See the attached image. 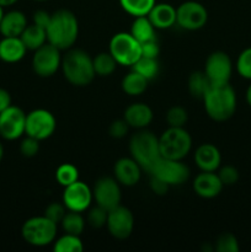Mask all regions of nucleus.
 <instances>
[{
    "instance_id": "nucleus-1",
    "label": "nucleus",
    "mask_w": 251,
    "mask_h": 252,
    "mask_svg": "<svg viewBox=\"0 0 251 252\" xmlns=\"http://www.w3.org/2000/svg\"><path fill=\"white\" fill-rule=\"evenodd\" d=\"M204 110L208 117L216 122H225L236 112L238 97L229 83L212 84L203 96Z\"/></svg>"
},
{
    "instance_id": "nucleus-2",
    "label": "nucleus",
    "mask_w": 251,
    "mask_h": 252,
    "mask_svg": "<svg viewBox=\"0 0 251 252\" xmlns=\"http://www.w3.org/2000/svg\"><path fill=\"white\" fill-rule=\"evenodd\" d=\"M47 41L61 51L73 48L79 36V22L70 10L61 9L53 12L46 29Z\"/></svg>"
},
{
    "instance_id": "nucleus-3",
    "label": "nucleus",
    "mask_w": 251,
    "mask_h": 252,
    "mask_svg": "<svg viewBox=\"0 0 251 252\" xmlns=\"http://www.w3.org/2000/svg\"><path fill=\"white\" fill-rule=\"evenodd\" d=\"M61 70L69 84L74 86H86L96 76L93 58L88 52L70 48L62 57Z\"/></svg>"
},
{
    "instance_id": "nucleus-4",
    "label": "nucleus",
    "mask_w": 251,
    "mask_h": 252,
    "mask_svg": "<svg viewBox=\"0 0 251 252\" xmlns=\"http://www.w3.org/2000/svg\"><path fill=\"white\" fill-rule=\"evenodd\" d=\"M128 148H129L130 157L145 171H149L150 167L160 158L159 137H157L154 133L148 130L147 128L138 129L130 137Z\"/></svg>"
},
{
    "instance_id": "nucleus-5",
    "label": "nucleus",
    "mask_w": 251,
    "mask_h": 252,
    "mask_svg": "<svg viewBox=\"0 0 251 252\" xmlns=\"http://www.w3.org/2000/svg\"><path fill=\"white\" fill-rule=\"evenodd\" d=\"M160 157L171 160H184L192 149L191 134L185 127H169L159 137Z\"/></svg>"
},
{
    "instance_id": "nucleus-6",
    "label": "nucleus",
    "mask_w": 251,
    "mask_h": 252,
    "mask_svg": "<svg viewBox=\"0 0 251 252\" xmlns=\"http://www.w3.org/2000/svg\"><path fill=\"white\" fill-rule=\"evenodd\" d=\"M58 224L52 221L46 216L32 217L27 219L21 228V235L29 245L36 248L51 245L57 239Z\"/></svg>"
},
{
    "instance_id": "nucleus-7",
    "label": "nucleus",
    "mask_w": 251,
    "mask_h": 252,
    "mask_svg": "<svg viewBox=\"0 0 251 252\" xmlns=\"http://www.w3.org/2000/svg\"><path fill=\"white\" fill-rule=\"evenodd\" d=\"M108 52L118 65L123 66H133V64L142 57L140 43L130 34V32H118L113 34L108 44Z\"/></svg>"
},
{
    "instance_id": "nucleus-8",
    "label": "nucleus",
    "mask_w": 251,
    "mask_h": 252,
    "mask_svg": "<svg viewBox=\"0 0 251 252\" xmlns=\"http://www.w3.org/2000/svg\"><path fill=\"white\" fill-rule=\"evenodd\" d=\"M152 176L162 180L165 184L171 186H180L185 184L189 177V169L182 160L165 159L160 157L155 164L150 167Z\"/></svg>"
},
{
    "instance_id": "nucleus-9",
    "label": "nucleus",
    "mask_w": 251,
    "mask_h": 252,
    "mask_svg": "<svg viewBox=\"0 0 251 252\" xmlns=\"http://www.w3.org/2000/svg\"><path fill=\"white\" fill-rule=\"evenodd\" d=\"M57 120L52 112L44 108H36L26 115L25 134L37 140H46L54 134Z\"/></svg>"
},
{
    "instance_id": "nucleus-10",
    "label": "nucleus",
    "mask_w": 251,
    "mask_h": 252,
    "mask_svg": "<svg viewBox=\"0 0 251 252\" xmlns=\"http://www.w3.org/2000/svg\"><path fill=\"white\" fill-rule=\"evenodd\" d=\"M208 11L203 4L187 0L176 7V25L186 31H197L206 26Z\"/></svg>"
},
{
    "instance_id": "nucleus-11",
    "label": "nucleus",
    "mask_w": 251,
    "mask_h": 252,
    "mask_svg": "<svg viewBox=\"0 0 251 252\" xmlns=\"http://www.w3.org/2000/svg\"><path fill=\"white\" fill-rule=\"evenodd\" d=\"M61 49L47 42L38 49L33 51L32 69L34 74L41 78H51L61 69L62 54Z\"/></svg>"
},
{
    "instance_id": "nucleus-12",
    "label": "nucleus",
    "mask_w": 251,
    "mask_h": 252,
    "mask_svg": "<svg viewBox=\"0 0 251 252\" xmlns=\"http://www.w3.org/2000/svg\"><path fill=\"white\" fill-rule=\"evenodd\" d=\"M93 197L97 206L102 207L106 211H110L121 204L122 199L121 185L115 177H100L94 185Z\"/></svg>"
},
{
    "instance_id": "nucleus-13",
    "label": "nucleus",
    "mask_w": 251,
    "mask_h": 252,
    "mask_svg": "<svg viewBox=\"0 0 251 252\" xmlns=\"http://www.w3.org/2000/svg\"><path fill=\"white\" fill-rule=\"evenodd\" d=\"M106 228L111 236L117 240H125L129 238L134 229V216L132 211L121 204L110 209L107 213Z\"/></svg>"
},
{
    "instance_id": "nucleus-14",
    "label": "nucleus",
    "mask_w": 251,
    "mask_h": 252,
    "mask_svg": "<svg viewBox=\"0 0 251 252\" xmlns=\"http://www.w3.org/2000/svg\"><path fill=\"white\" fill-rule=\"evenodd\" d=\"M93 201V189L80 180L64 187L62 202L68 211L83 213L90 208Z\"/></svg>"
},
{
    "instance_id": "nucleus-15",
    "label": "nucleus",
    "mask_w": 251,
    "mask_h": 252,
    "mask_svg": "<svg viewBox=\"0 0 251 252\" xmlns=\"http://www.w3.org/2000/svg\"><path fill=\"white\" fill-rule=\"evenodd\" d=\"M203 71L211 84L229 83L233 74V62L228 53L216 51L207 57Z\"/></svg>"
},
{
    "instance_id": "nucleus-16",
    "label": "nucleus",
    "mask_w": 251,
    "mask_h": 252,
    "mask_svg": "<svg viewBox=\"0 0 251 252\" xmlns=\"http://www.w3.org/2000/svg\"><path fill=\"white\" fill-rule=\"evenodd\" d=\"M26 113L11 105L0 113V137L5 140H16L25 134Z\"/></svg>"
},
{
    "instance_id": "nucleus-17",
    "label": "nucleus",
    "mask_w": 251,
    "mask_h": 252,
    "mask_svg": "<svg viewBox=\"0 0 251 252\" xmlns=\"http://www.w3.org/2000/svg\"><path fill=\"white\" fill-rule=\"evenodd\" d=\"M142 171V166L132 157L121 158L113 165V177L125 187L135 186L140 181Z\"/></svg>"
},
{
    "instance_id": "nucleus-18",
    "label": "nucleus",
    "mask_w": 251,
    "mask_h": 252,
    "mask_svg": "<svg viewBox=\"0 0 251 252\" xmlns=\"http://www.w3.org/2000/svg\"><path fill=\"white\" fill-rule=\"evenodd\" d=\"M223 187L217 171H201L193 180L194 193L204 199L216 198L220 194Z\"/></svg>"
},
{
    "instance_id": "nucleus-19",
    "label": "nucleus",
    "mask_w": 251,
    "mask_h": 252,
    "mask_svg": "<svg viewBox=\"0 0 251 252\" xmlns=\"http://www.w3.org/2000/svg\"><path fill=\"white\" fill-rule=\"evenodd\" d=\"M194 164L201 171H217L221 164V154L218 148L211 143L201 144L193 155Z\"/></svg>"
},
{
    "instance_id": "nucleus-20",
    "label": "nucleus",
    "mask_w": 251,
    "mask_h": 252,
    "mask_svg": "<svg viewBox=\"0 0 251 252\" xmlns=\"http://www.w3.org/2000/svg\"><path fill=\"white\" fill-rule=\"evenodd\" d=\"M154 113L153 110L144 102L130 103L123 113V120L128 123L130 128L144 129L153 122Z\"/></svg>"
},
{
    "instance_id": "nucleus-21",
    "label": "nucleus",
    "mask_w": 251,
    "mask_h": 252,
    "mask_svg": "<svg viewBox=\"0 0 251 252\" xmlns=\"http://www.w3.org/2000/svg\"><path fill=\"white\" fill-rule=\"evenodd\" d=\"M147 16L157 30H167L176 25V9L169 2H157Z\"/></svg>"
},
{
    "instance_id": "nucleus-22",
    "label": "nucleus",
    "mask_w": 251,
    "mask_h": 252,
    "mask_svg": "<svg viewBox=\"0 0 251 252\" xmlns=\"http://www.w3.org/2000/svg\"><path fill=\"white\" fill-rule=\"evenodd\" d=\"M27 17L20 10L5 12L0 22V33L2 37H20L27 27Z\"/></svg>"
},
{
    "instance_id": "nucleus-23",
    "label": "nucleus",
    "mask_w": 251,
    "mask_h": 252,
    "mask_svg": "<svg viewBox=\"0 0 251 252\" xmlns=\"http://www.w3.org/2000/svg\"><path fill=\"white\" fill-rule=\"evenodd\" d=\"M27 48L20 37H2L0 39V59L5 63H17L26 56Z\"/></svg>"
},
{
    "instance_id": "nucleus-24",
    "label": "nucleus",
    "mask_w": 251,
    "mask_h": 252,
    "mask_svg": "<svg viewBox=\"0 0 251 252\" xmlns=\"http://www.w3.org/2000/svg\"><path fill=\"white\" fill-rule=\"evenodd\" d=\"M129 32L139 43L157 39V29L150 22L148 16L134 17Z\"/></svg>"
},
{
    "instance_id": "nucleus-25",
    "label": "nucleus",
    "mask_w": 251,
    "mask_h": 252,
    "mask_svg": "<svg viewBox=\"0 0 251 252\" xmlns=\"http://www.w3.org/2000/svg\"><path fill=\"white\" fill-rule=\"evenodd\" d=\"M20 38L24 42L27 51H36V49H38L39 47H42L48 42L47 41L46 30L34 24L27 25V27L24 30L21 36H20Z\"/></svg>"
},
{
    "instance_id": "nucleus-26",
    "label": "nucleus",
    "mask_w": 251,
    "mask_h": 252,
    "mask_svg": "<svg viewBox=\"0 0 251 252\" xmlns=\"http://www.w3.org/2000/svg\"><path fill=\"white\" fill-rule=\"evenodd\" d=\"M148 83L149 80H147L144 76H142L135 70H132L127 75L123 76L122 81H121V88H122L123 93L127 95L140 96L148 89Z\"/></svg>"
},
{
    "instance_id": "nucleus-27",
    "label": "nucleus",
    "mask_w": 251,
    "mask_h": 252,
    "mask_svg": "<svg viewBox=\"0 0 251 252\" xmlns=\"http://www.w3.org/2000/svg\"><path fill=\"white\" fill-rule=\"evenodd\" d=\"M187 85H188V91L192 97L202 100L212 84L209 79L207 78L206 74H204V71L197 70L191 73Z\"/></svg>"
},
{
    "instance_id": "nucleus-28",
    "label": "nucleus",
    "mask_w": 251,
    "mask_h": 252,
    "mask_svg": "<svg viewBox=\"0 0 251 252\" xmlns=\"http://www.w3.org/2000/svg\"><path fill=\"white\" fill-rule=\"evenodd\" d=\"M123 11L133 17L147 16L153 9L157 0H118Z\"/></svg>"
},
{
    "instance_id": "nucleus-29",
    "label": "nucleus",
    "mask_w": 251,
    "mask_h": 252,
    "mask_svg": "<svg viewBox=\"0 0 251 252\" xmlns=\"http://www.w3.org/2000/svg\"><path fill=\"white\" fill-rule=\"evenodd\" d=\"M94 70L98 76H110L115 73L117 68V62L115 61L110 52H101L93 58Z\"/></svg>"
},
{
    "instance_id": "nucleus-30",
    "label": "nucleus",
    "mask_w": 251,
    "mask_h": 252,
    "mask_svg": "<svg viewBox=\"0 0 251 252\" xmlns=\"http://www.w3.org/2000/svg\"><path fill=\"white\" fill-rule=\"evenodd\" d=\"M62 228H63L64 233L73 234V235L80 236L83 234L84 229H85V219L81 216L79 212H71L68 211L64 216V218L61 221Z\"/></svg>"
},
{
    "instance_id": "nucleus-31",
    "label": "nucleus",
    "mask_w": 251,
    "mask_h": 252,
    "mask_svg": "<svg viewBox=\"0 0 251 252\" xmlns=\"http://www.w3.org/2000/svg\"><path fill=\"white\" fill-rule=\"evenodd\" d=\"M53 250L56 252H81L84 250V244L79 235L65 233L54 240Z\"/></svg>"
},
{
    "instance_id": "nucleus-32",
    "label": "nucleus",
    "mask_w": 251,
    "mask_h": 252,
    "mask_svg": "<svg viewBox=\"0 0 251 252\" xmlns=\"http://www.w3.org/2000/svg\"><path fill=\"white\" fill-rule=\"evenodd\" d=\"M133 70L139 73L140 75L144 76L147 80H153L157 78L159 74V62L154 58H147V57H140L134 64H133Z\"/></svg>"
},
{
    "instance_id": "nucleus-33",
    "label": "nucleus",
    "mask_w": 251,
    "mask_h": 252,
    "mask_svg": "<svg viewBox=\"0 0 251 252\" xmlns=\"http://www.w3.org/2000/svg\"><path fill=\"white\" fill-rule=\"evenodd\" d=\"M56 180L63 187L74 184L79 180L78 167L73 164H69V162L59 165L56 170Z\"/></svg>"
},
{
    "instance_id": "nucleus-34",
    "label": "nucleus",
    "mask_w": 251,
    "mask_h": 252,
    "mask_svg": "<svg viewBox=\"0 0 251 252\" xmlns=\"http://www.w3.org/2000/svg\"><path fill=\"white\" fill-rule=\"evenodd\" d=\"M188 121V113L182 106H172L166 112V123L169 127H185Z\"/></svg>"
},
{
    "instance_id": "nucleus-35",
    "label": "nucleus",
    "mask_w": 251,
    "mask_h": 252,
    "mask_svg": "<svg viewBox=\"0 0 251 252\" xmlns=\"http://www.w3.org/2000/svg\"><path fill=\"white\" fill-rule=\"evenodd\" d=\"M235 69L241 78L251 81V47H248L239 54Z\"/></svg>"
},
{
    "instance_id": "nucleus-36",
    "label": "nucleus",
    "mask_w": 251,
    "mask_h": 252,
    "mask_svg": "<svg viewBox=\"0 0 251 252\" xmlns=\"http://www.w3.org/2000/svg\"><path fill=\"white\" fill-rule=\"evenodd\" d=\"M214 250L217 252H239L240 246H239L238 239L233 234L223 233L216 240Z\"/></svg>"
},
{
    "instance_id": "nucleus-37",
    "label": "nucleus",
    "mask_w": 251,
    "mask_h": 252,
    "mask_svg": "<svg viewBox=\"0 0 251 252\" xmlns=\"http://www.w3.org/2000/svg\"><path fill=\"white\" fill-rule=\"evenodd\" d=\"M107 213L108 211H106L105 208H102V207L96 204L95 207L89 209L86 221H88V224L91 226V228L100 229L102 228V226H106V221H107Z\"/></svg>"
},
{
    "instance_id": "nucleus-38",
    "label": "nucleus",
    "mask_w": 251,
    "mask_h": 252,
    "mask_svg": "<svg viewBox=\"0 0 251 252\" xmlns=\"http://www.w3.org/2000/svg\"><path fill=\"white\" fill-rule=\"evenodd\" d=\"M217 171H218L217 174L224 186H233L239 181V177H240L239 170L233 165H224V166L219 167Z\"/></svg>"
},
{
    "instance_id": "nucleus-39",
    "label": "nucleus",
    "mask_w": 251,
    "mask_h": 252,
    "mask_svg": "<svg viewBox=\"0 0 251 252\" xmlns=\"http://www.w3.org/2000/svg\"><path fill=\"white\" fill-rule=\"evenodd\" d=\"M66 212H68V209L65 208V206L63 204V202H62V203H59V202H52L51 204H48V206H47L43 216H46L47 218L51 219L52 221H54L56 224H58V223H61L62 219L64 218V216H65Z\"/></svg>"
},
{
    "instance_id": "nucleus-40",
    "label": "nucleus",
    "mask_w": 251,
    "mask_h": 252,
    "mask_svg": "<svg viewBox=\"0 0 251 252\" xmlns=\"http://www.w3.org/2000/svg\"><path fill=\"white\" fill-rule=\"evenodd\" d=\"M39 152V140L26 135L20 143V153L25 158H33Z\"/></svg>"
},
{
    "instance_id": "nucleus-41",
    "label": "nucleus",
    "mask_w": 251,
    "mask_h": 252,
    "mask_svg": "<svg viewBox=\"0 0 251 252\" xmlns=\"http://www.w3.org/2000/svg\"><path fill=\"white\" fill-rule=\"evenodd\" d=\"M129 126L126 122L125 120H116L108 127V134L110 137H112L113 139H122L129 132Z\"/></svg>"
},
{
    "instance_id": "nucleus-42",
    "label": "nucleus",
    "mask_w": 251,
    "mask_h": 252,
    "mask_svg": "<svg viewBox=\"0 0 251 252\" xmlns=\"http://www.w3.org/2000/svg\"><path fill=\"white\" fill-rule=\"evenodd\" d=\"M140 49H142V57H147V58H154L157 59L160 53V46L157 43V39L149 42H144L140 43Z\"/></svg>"
},
{
    "instance_id": "nucleus-43",
    "label": "nucleus",
    "mask_w": 251,
    "mask_h": 252,
    "mask_svg": "<svg viewBox=\"0 0 251 252\" xmlns=\"http://www.w3.org/2000/svg\"><path fill=\"white\" fill-rule=\"evenodd\" d=\"M51 17L52 14H49L46 10H37V11H34L33 16H32V21H33L34 25L46 30L47 26L49 25V21H51Z\"/></svg>"
},
{
    "instance_id": "nucleus-44",
    "label": "nucleus",
    "mask_w": 251,
    "mask_h": 252,
    "mask_svg": "<svg viewBox=\"0 0 251 252\" xmlns=\"http://www.w3.org/2000/svg\"><path fill=\"white\" fill-rule=\"evenodd\" d=\"M149 185H150V189H152L155 194H157V196H162V194L166 193L170 189L169 185L165 184L162 180L157 179V177L155 176H152V175H150Z\"/></svg>"
},
{
    "instance_id": "nucleus-45",
    "label": "nucleus",
    "mask_w": 251,
    "mask_h": 252,
    "mask_svg": "<svg viewBox=\"0 0 251 252\" xmlns=\"http://www.w3.org/2000/svg\"><path fill=\"white\" fill-rule=\"evenodd\" d=\"M11 105V95H10V93L7 90H5V89L0 88V113L6 110L7 107H10Z\"/></svg>"
},
{
    "instance_id": "nucleus-46",
    "label": "nucleus",
    "mask_w": 251,
    "mask_h": 252,
    "mask_svg": "<svg viewBox=\"0 0 251 252\" xmlns=\"http://www.w3.org/2000/svg\"><path fill=\"white\" fill-rule=\"evenodd\" d=\"M19 0H0V5L2 7H6V6H11V5L16 4Z\"/></svg>"
},
{
    "instance_id": "nucleus-47",
    "label": "nucleus",
    "mask_w": 251,
    "mask_h": 252,
    "mask_svg": "<svg viewBox=\"0 0 251 252\" xmlns=\"http://www.w3.org/2000/svg\"><path fill=\"white\" fill-rule=\"evenodd\" d=\"M245 98H246V102H248V105L251 107V84L248 86V89H246Z\"/></svg>"
},
{
    "instance_id": "nucleus-48",
    "label": "nucleus",
    "mask_w": 251,
    "mask_h": 252,
    "mask_svg": "<svg viewBox=\"0 0 251 252\" xmlns=\"http://www.w3.org/2000/svg\"><path fill=\"white\" fill-rule=\"evenodd\" d=\"M2 157H4V147H2L1 142H0V161H1Z\"/></svg>"
},
{
    "instance_id": "nucleus-49",
    "label": "nucleus",
    "mask_w": 251,
    "mask_h": 252,
    "mask_svg": "<svg viewBox=\"0 0 251 252\" xmlns=\"http://www.w3.org/2000/svg\"><path fill=\"white\" fill-rule=\"evenodd\" d=\"M4 7L1 6V5H0V22H1V19H2V16H4Z\"/></svg>"
},
{
    "instance_id": "nucleus-50",
    "label": "nucleus",
    "mask_w": 251,
    "mask_h": 252,
    "mask_svg": "<svg viewBox=\"0 0 251 252\" xmlns=\"http://www.w3.org/2000/svg\"><path fill=\"white\" fill-rule=\"evenodd\" d=\"M34 1H39V2H43V1H48V0H34Z\"/></svg>"
}]
</instances>
